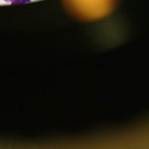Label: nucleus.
I'll return each instance as SVG.
<instances>
[{
    "label": "nucleus",
    "instance_id": "1",
    "mask_svg": "<svg viewBox=\"0 0 149 149\" xmlns=\"http://www.w3.org/2000/svg\"><path fill=\"white\" fill-rule=\"evenodd\" d=\"M31 0H13L12 5H21V4H28L31 3Z\"/></svg>",
    "mask_w": 149,
    "mask_h": 149
},
{
    "label": "nucleus",
    "instance_id": "2",
    "mask_svg": "<svg viewBox=\"0 0 149 149\" xmlns=\"http://www.w3.org/2000/svg\"><path fill=\"white\" fill-rule=\"evenodd\" d=\"M5 2H7V3H12L13 2V0H4Z\"/></svg>",
    "mask_w": 149,
    "mask_h": 149
}]
</instances>
